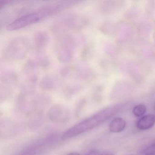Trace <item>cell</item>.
<instances>
[{
  "instance_id": "1",
  "label": "cell",
  "mask_w": 155,
  "mask_h": 155,
  "mask_svg": "<svg viewBox=\"0 0 155 155\" xmlns=\"http://www.w3.org/2000/svg\"><path fill=\"white\" fill-rule=\"evenodd\" d=\"M79 2L78 1H62L46 4L14 20L7 25V29L14 31L23 28L70 8Z\"/></svg>"
},
{
  "instance_id": "2",
  "label": "cell",
  "mask_w": 155,
  "mask_h": 155,
  "mask_svg": "<svg viewBox=\"0 0 155 155\" xmlns=\"http://www.w3.org/2000/svg\"><path fill=\"white\" fill-rule=\"evenodd\" d=\"M89 23L87 18L75 12H68L57 18L51 26V31L55 37H62L72 31L84 28Z\"/></svg>"
},
{
  "instance_id": "3",
  "label": "cell",
  "mask_w": 155,
  "mask_h": 155,
  "mask_svg": "<svg viewBox=\"0 0 155 155\" xmlns=\"http://www.w3.org/2000/svg\"><path fill=\"white\" fill-rule=\"evenodd\" d=\"M85 45L84 36L68 34L58 38L54 45V51L59 62L68 63L73 60L76 48Z\"/></svg>"
},
{
  "instance_id": "4",
  "label": "cell",
  "mask_w": 155,
  "mask_h": 155,
  "mask_svg": "<svg viewBox=\"0 0 155 155\" xmlns=\"http://www.w3.org/2000/svg\"><path fill=\"white\" fill-rule=\"evenodd\" d=\"M116 111L112 108L101 110L69 129L64 132L61 138L63 140L68 139L92 129L108 119Z\"/></svg>"
},
{
  "instance_id": "5",
  "label": "cell",
  "mask_w": 155,
  "mask_h": 155,
  "mask_svg": "<svg viewBox=\"0 0 155 155\" xmlns=\"http://www.w3.org/2000/svg\"><path fill=\"white\" fill-rule=\"evenodd\" d=\"M30 46L29 41L26 37H16L12 40L4 49L3 58L9 61L22 60L28 55Z\"/></svg>"
},
{
  "instance_id": "6",
  "label": "cell",
  "mask_w": 155,
  "mask_h": 155,
  "mask_svg": "<svg viewBox=\"0 0 155 155\" xmlns=\"http://www.w3.org/2000/svg\"><path fill=\"white\" fill-rule=\"evenodd\" d=\"M73 73L77 79L83 82H88L93 78L92 70L84 61L79 62L73 67Z\"/></svg>"
},
{
  "instance_id": "7",
  "label": "cell",
  "mask_w": 155,
  "mask_h": 155,
  "mask_svg": "<svg viewBox=\"0 0 155 155\" xmlns=\"http://www.w3.org/2000/svg\"><path fill=\"white\" fill-rule=\"evenodd\" d=\"M50 41L48 33L43 30H39L34 33L33 44L36 53H42L47 48Z\"/></svg>"
},
{
  "instance_id": "8",
  "label": "cell",
  "mask_w": 155,
  "mask_h": 155,
  "mask_svg": "<svg viewBox=\"0 0 155 155\" xmlns=\"http://www.w3.org/2000/svg\"><path fill=\"white\" fill-rule=\"evenodd\" d=\"M60 85L61 81L59 78L51 74L43 77L39 83L41 88L47 91L55 90L58 89Z\"/></svg>"
},
{
  "instance_id": "9",
  "label": "cell",
  "mask_w": 155,
  "mask_h": 155,
  "mask_svg": "<svg viewBox=\"0 0 155 155\" xmlns=\"http://www.w3.org/2000/svg\"><path fill=\"white\" fill-rule=\"evenodd\" d=\"M19 76L14 71H4L1 77V84L12 88L18 84Z\"/></svg>"
},
{
  "instance_id": "10",
  "label": "cell",
  "mask_w": 155,
  "mask_h": 155,
  "mask_svg": "<svg viewBox=\"0 0 155 155\" xmlns=\"http://www.w3.org/2000/svg\"><path fill=\"white\" fill-rule=\"evenodd\" d=\"M155 124V115L148 114L143 116L138 120L137 127L140 130H147L152 127Z\"/></svg>"
},
{
  "instance_id": "11",
  "label": "cell",
  "mask_w": 155,
  "mask_h": 155,
  "mask_svg": "<svg viewBox=\"0 0 155 155\" xmlns=\"http://www.w3.org/2000/svg\"><path fill=\"white\" fill-rule=\"evenodd\" d=\"M39 68L35 59H30L24 64L22 68V73L26 78L37 75Z\"/></svg>"
},
{
  "instance_id": "12",
  "label": "cell",
  "mask_w": 155,
  "mask_h": 155,
  "mask_svg": "<svg viewBox=\"0 0 155 155\" xmlns=\"http://www.w3.org/2000/svg\"><path fill=\"white\" fill-rule=\"evenodd\" d=\"M126 121L122 118H116L111 121L109 125V130L112 133H119L126 127Z\"/></svg>"
},
{
  "instance_id": "13",
  "label": "cell",
  "mask_w": 155,
  "mask_h": 155,
  "mask_svg": "<svg viewBox=\"0 0 155 155\" xmlns=\"http://www.w3.org/2000/svg\"><path fill=\"white\" fill-rule=\"evenodd\" d=\"M37 56L34 58L39 68H48L51 65V61L49 57L42 53H37Z\"/></svg>"
},
{
  "instance_id": "14",
  "label": "cell",
  "mask_w": 155,
  "mask_h": 155,
  "mask_svg": "<svg viewBox=\"0 0 155 155\" xmlns=\"http://www.w3.org/2000/svg\"><path fill=\"white\" fill-rule=\"evenodd\" d=\"M66 86L64 88V92L68 95H72L79 91L83 88V85L78 83L69 84Z\"/></svg>"
},
{
  "instance_id": "15",
  "label": "cell",
  "mask_w": 155,
  "mask_h": 155,
  "mask_svg": "<svg viewBox=\"0 0 155 155\" xmlns=\"http://www.w3.org/2000/svg\"><path fill=\"white\" fill-rule=\"evenodd\" d=\"M92 54V49L90 45L83 47V49L80 54V58L82 61H85L91 58Z\"/></svg>"
},
{
  "instance_id": "16",
  "label": "cell",
  "mask_w": 155,
  "mask_h": 155,
  "mask_svg": "<svg viewBox=\"0 0 155 155\" xmlns=\"http://www.w3.org/2000/svg\"><path fill=\"white\" fill-rule=\"evenodd\" d=\"M147 110V107L145 105L139 104L135 106L133 108L132 113L134 116L137 117H140L145 114Z\"/></svg>"
},
{
  "instance_id": "17",
  "label": "cell",
  "mask_w": 155,
  "mask_h": 155,
  "mask_svg": "<svg viewBox=\"0 0 155 155\" xmlns=\"http://www.w3.org/2000/svg\"><path fill=\"white\" fill-rule=\"evenodd\" d=\"M73 73V67L66 66L61 68L60 70V74L63 78H69Z\"/></svg>"
},
{
  "instance_id": "18",
  "label": "cell",
  "mask_w": 155,
  "mask_h": 155,
  "mask_svg": "<svg viewBox=\"0 0 155 155\" xmlns=\"http://www.w3.org/2000/svg\"><path fill=\"white\" fill-rule=\"evenodd\" d=\"M141 154L142 155H155V142L144 149Z\"/></svg>"
},
{
  "instance_id": "19",
  "label": "cell",
  "mask_w": 155,
  "mask_h": 155,
  "mask_svg": "<svg viewBox=\"0 0 155 155\" xmlns=\"http://www.w3.org/2000/svg\"><path fill=\"white\" fill-rule=\"evenodd\" d=\"M99 153L97 150H91L86 155H98Z\"/></svg>"
},
{
  "instance_id": "20",
  "label": "cell",
  "mask_w": 155,
  "mask_h": 155,
  "mask_svg": "<svg viewBox=\"0 0 155 155\" xmlns=\"http://www.w3.org/2000/svg\"><path fill=\"white\" fill-rule=\"evenodd\" d=\"M67 155H80L79 153L77 152H71V153H69Z\"/></svg>"
},
{
  "instance_id": "21",
  "label": "cell",
  "mask_w": 155,
  "mask_h": 155,
  "mask_svg": "<svg viewBox=\"0 0 155 155\" xmlns=\"http://www.w3.org/2000/svg\"><path fill=\"white\" fill-rule=\"evenodd\" d=\"M112 155V154H106V155Z\"/></svg>"
},
{
  "instance_id": "22",
  "label": "cell",
  "mask_w": 155,
  "mask_h": 155,
  "mask_svg": "<svg viewBox=\"0 0 155 155\" xmlns=\"http://www.w3.org/2000/svg\"><path fill=\"white\" fill-rule=\"evenodd\" d=\"M154 109H155V107H154Z\"/></svg>"
}]
</instances>
